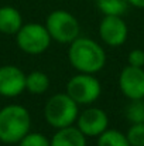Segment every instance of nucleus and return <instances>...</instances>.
Here are the masks:
<instances>
[{
	"label": "nucleus",
	"mask_w": 144,
	"mask_h": 146,
	"mask_svg": "<svg viewBox=\"0 0 144 146\" xmlns=\"http://www.w3.org/2000/svg\"><path fill=\"white\" fill-rule=\"evenodd\" d=\"M71 65L84 74H96L106 64V52L99 43L88 37L75 38L68 48Z\"/></svg>",
	"instance_id": "1"
},
{
	"label": "nucleus",
	"mask_w": 144,
	"mask_h": 146,
	"mask_svg": "<svg viewBox=\"0 0 144 146\" xmlns=\"http://www.w3.org/2000/svg\"><path fill=\"white\" fill-rule=\"evenodd\" d=\"M31 126V116L23 105H7L0 109V142L18 143Z\"/></svg>",
	"instance_id": "2"
},
{
	"label": "nucleus",
	"mask_w": 144,
	"mask_h": 146,
	"mask_svg": "<svg viewBox=\"0 0 144 146\" xmlns=\"http://www.w3.org/2000/svg\"><path fill=\"white\" fill-rule=\"evenodd\" d=\"M78 115H79L78 104L66 92L55 94L54 97H51L44 108L45 121L52 128L57 129L74 125L76 122Z\"/></svg>",
	"instance_id": "3"
},
{
	"label": "nucleus",
	"mask_w": 144,
	"mask_h": 146,
	"mask_svg": "<svg viewBox=\"0 0 144 146\" xmlns=\"http://www.w3.org/2000/svg\"><path fill=\"white\" fill-rule=\"evenodd\" d=\"M45 27L51 38L59 44H71L79 37V23L74 14L65 10H54L48 14Z\"/></svg>",
	"instance_id": "4"
},
{
	"label": "nucleus",
	"mask_w": 144,
	"mask_h": 146,
	"mask_svg": "<svg viewBox=\"0 0 144 146\" xmlns=\"http://www.w3.org/2000/svg\"><path fill=\"white\" fill-rule=\"evenodd\" d=\"M17 46L27 54L38 55L43 54L51 44V36L47 27L38 23H28L21 26L16 34Z\"/></svg>",
	"instance_id": "5"
},
{
	"label": "nucleus",
	"mask_w": 144,
	"mask_h": 146,
	"mask_svg": "<svg viewBox=\"0 0 144 146\" xmlns=\"http://www.w3.org/2000/svg\"><path fill=\"white\" fill-rule=\"evenodd\" d=\"M100 92H102L100 82L93 74L79 72L78 75L72 77L66 84V94L78 105L93 104L100 97Z\"/></svg>",
	"instance_id": "6"
},
{
	"label": "nucleus",
	"mask_w": 144,
	"mask_h": 146,
	"mask_svg": "<svg viewBox=\"0 0 144 146\" xmlns=\"http://www.w3.org/2000/svg\"><path fill=\"white\" fill-rule=\"evenodd\" d=\"M99 36L105 44L119 47L126 43L129 29L122 16H105L99 24Z\"/></svg>",
	"instance_id": "7"
},
{
	"label": "nucleus",
	"mask_w": 144,
	"mask_h": 146,
	"mask_svg": "<svg viewBox=\"0 0 144 146\" xmlns=\"http://www.w3.org/2000/svg\"><path fill=\"white\" fill-rule=\"evenodd\" d=\"M76 126L86 138H97L109 128L107 113L100 108H88L78 115Z\"/></svg>",
	"instance_id": "8"
},
{
	"label": "nucleus",
	"mask_w": 144,
	"mask_h": 146,
	"mask_svg": "<svg viewBox=\"0 0 144 146\" xmlns=\"http://www.w3.org/2000/svg\"><path fill=\"white\" fill-rule=\"evenodd\" d=\"M119 87L130 101L144 98V70L133 65L124 67L119 75Z\"/></svg>",
	"instance_id": "9"
},
{
	"label": "nucleus",
	"mask_w": 144,
	"mask_h": 146,
	"mask_svg": "<svg viewBox=\"0 0 144 146\" xmlns=\"http://www.w3.org/2000/svg\"><path fill=\"white\" fill-rule=\"evenodd\" d=\"M26 90V74L14 65L0 67V95L17 97Z\"/></svg>",
	"instance_id": "10"
},
{
	"label": "nucleus",
	"mask_w": 144,
	"mask_h": 146,
	"mask_svg": "<svg viewBox=\"0 0 144 146\" xmlns=\"http://www.w3.org/2000/svg\"><path fill=\"white\" fill-rule=\"evenodd\" d=\"M51 146H86V136L78 126H65L58 129L51 138Z\"/></svg>",
	"instance_id": "11"
},
{
	"label": "nucleus",
	"mask_w": 144,
	"mask_h": 146,
	"mask_svg": "<svg viewBox=\"0 0 144 146\" xmlns=\"http://www.w3.org/2000/svg\"><path fill=\"white\" fill-rule=\"evenodd\" d=\"M23 26V17L16 7L3 6L0 7V33L17 34Z\"/></svg>",
	"instance_id": "12"
},
{
	"label": "nucleus",
	"mask_w": 144,
	"mask_h": 146,
	"mask_svg": "<svg viewBox=\"0 0 144 146\" xmlns=\"http://www.w3.org/2000/svg\"><path fill=\"white\" fill-rule=\"evenodd\" d=\"M49 88V78L43 71H33L26 75V90L31 94L40 95Z\"/></svg>",
	"instance_id": "13"
},
{
	"label": "nucleus",
	"mask_w": 144,
	"mask_h": 146,
	"mask_svg": "<svg viewBox=\"0 0 144 146\" xmlns=\"http://www.w3.org/2000/svg\"><path fill=\"white\" fill-rule=\"evenodd\" d=\"M96 6L103 16H123L130 4L127 0H96Z\"/></svg>",
	"instance_id": "14"
},
{
	"label": "nucleus",
	"mask_w": 144,
	"mask_h": 146,
	"mask_svg": "<svg viewBox=\"0 0 144 146\" xmlns=\"http://www.w3.org/2000/svg\"><path fill=\"white\" fill-rule=\"evenodd\" d=\"M97 146H132L127 136L117 129H106L97 136Z\"/></svg>",
	"instance_id": "15"
},
{
	"label": "nucleus",
	"mask_w": 144,
	"mask_h": 146,
	"mask_svg": "<svg viewBox=\"0 0 144 146\" xmlns=\"http://www.w3.org/2000/svg\"><path fill=\"white\" fill-rule=\"evenodd\" d=\"M126 118L132 123H143L144 122V101L132 99V102L126 106Z\"/></svg>",
	"instance_id": "16"
},
{
	"label": "nucleus",
	"mask_w": 144,
	"mask_h": 146,
	"mask_svg": "<svg viewBox=\"0 0 144 146\" xmlns=\"http://www.w3.org/2000/svg\"><path fill=\"white\" fill-rule=\"evenodd\" d=\"M132 146H144V122L143 123H132L126 133Z\"/></svg>",
	"instance_id": "17"
},
{
	"label": "nucleus",
	"mask_w": 144,
	"mask_h": 146,
	"mask_svg": "<svg viewBox=\"0 0 144 146\" xmlns=\"http://www.w3.org/2000/svg\"><path fill=\"white\" fill-rule=\"evenodd\" d=\"M18 146H51V142L47 136L38 132H28L20 142Z\"/></svg>",
	"instance_id": "18"
},
{
	"label": "nucleus",
	"mask_w": 144,
	"mask_h": 146,
	"mask_svg": "<svg viewBox=\"0 0 144 146\" xmlns=\"http://www.w3.org/2000/svg\"><path fill=\"white\" fill-rule=\"evenodd\" d=\"M127 62L129 65L133 67H144V50L141 48H136L132 50L127 55Z\"/></svg>",
	"instance_id": "19"
},
{
	"label": "nucleus",
	"mask_w": 144,
	"mask_h": 146,
	"mask_svg": "<svg viewBox=\"0 0 144 146\" xmlns=\"http://www.w3.org/2000/svg\"><path fill=\"white\" fill-rule=\"evenodd\" d=\"M130 6L136 9H144V0H127Z\"/></svg>",
	"instance_id": "20"
}]
</instances>
